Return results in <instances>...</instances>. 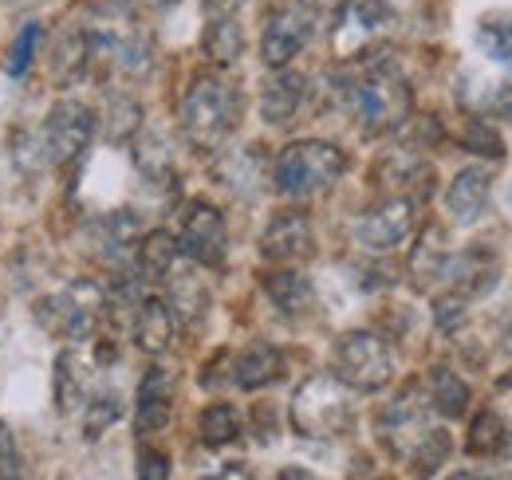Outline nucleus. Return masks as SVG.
<instances>
[{"instance_id": "ea45409f", "label": "nucleus", "mask_w": 512, "mask_h": 480, "mask_svg": "<svg viewBox=\"0 0 512 480\" xmlns=\"http://www.w3.org/2000/svg\"><path fill=\"white\" fill-rule=\"evenodd\" d=\"M493 107H497V111L512 122V71L501 79V83H497V99H493Z\"/></svg>"}, {"instance_id": "9b49d317", "label": "nucleus", "mask_w": 512, "mask_h": 480, "mask_svg": "<svg viewBox=\"0 0 512 480\" xmlns=\"http://www.w3.org/2000/svg\"><path fill=\"white\" fill-rule=\"evenodd\" d=\"M410 229H414V201L410 197H386L359 217L355 237L375 252H386V248H398L410 237Z\"/></svg>"}, {"instance_id": "9d476101", "label": "nucleus", "mask_w": 512, "mask_h": 480, "mask_svg": "<svg viewBox=\"0 0 512 480\" xmlns=\"http://www.w3.org/2000/svg\"><path fill=\"white\" fill-rule=\"evenodd\" d=\"M312 36H316V28H312V20L296 4L292 8H280V12L268 16V24L260 32V60L268 63L272 71H280V67H288V63L308 48Z\"/></svg>"}, {"instance_id": "f8f14e48", "label": "nucleus", "mask_w": 512, "mask_h": 480, "mask_svg": "<svg viewBox=\"0 0 512 480\" xmlns=\"http://www.w3.org/2000/svg\"><path fill=\"white\" fill-rule=\"evenodd\" d=\"M260 252L264 260H304L316 252V233L312 221L304 213H276L260 237Z\"/></svg>"}, {"instance_id": "f03ea898", "label": "nucleus", "mask_w": 512, "mask_h": 480, "mask_svg": "<svg viewBox=\"0 0 512 480\" xmlns=\"http://www.w3.org/2000/svg\"><path fill=\"white\" fill-rule=\"evenodd\" d=\"M351 111L367 134H390L414 111V91L394 63H371L351 87Z\"/></svg>"}, {"instance_id": "c03bdc74", "label": "nucleus", "mask_w": 512, "mask_h": 480, "mask_svg": "<svg viewBox=\"0 0 512 480\" xmlns=\"http://www.w3.org/2000/svg\"><path fill=\"white\" fill-rule=\"evenodd\" d=\"M449 480H493V477H481V473H453Z\"/></svg>"}, {"instance_id": "7c9ffc66", "label": "nucleus", "mask_w": 512, "mask_h": 480, "mask_svg": "<svg viewBox=\"0 0 512 480\" xmlns=\"http://www.w3.org/2000/svg\"><path fill=\"white\" fill-rule=\"evenodd\" d=\"M87 56H91L87 32H83V28L67 32L64 40L56 44V79H60V83H71V79H79V75H83V63H87Z\"/></svg>"}, {"instance_id": "0eeeda50", "label": "nucleus", "mask_w": 512, "mask_h": 480, "mask_svg": "<svg viewBox=\"0 0 512 480\" xmlns=\"http://www.w3.org/2000/svg\"><path fill=\"white\" fill-rule=\"evenodd\" d=\"M103 307H107V296H103L99 284L75 280V284H67L60 296L40 303L36 311H40V323H44L48 331H56V335H64V339H87V335L95 331Z\"/></svg>"}, {"instance_id": "58836bf2", "label": "nucleus", "mask_w": 512, "mask_h": 480, "mask_svg": "<svg viewBox=\"0 0 512 480\" xmlns=\"http://www.w3.org/2000/svg\"><path fill=\"white\" fill-rule=\"evenodd\" d=\"M170 477V457L158 449H142L138 453V480H166Z\"/></svg>"}, {"instance_id": "c85d7f7f", "label": "nucleus", "mask_w": 512, "mask_h": 480, "mask_svg": "<svg viewBox=\"0 0 512 480\" xmlns=\"http://www.w3.org/2000/svg\"><path fill=\"white\" fill-rule=\"evenodd\" d=\"M237 433H241V418H237L233 406L217 402V406H205V410H201V441H205L209 449H221V445L237 441Z\"/></svg>"}, {"instance_id": "de8ad7c7", "label": "nucleus", "mask_w": 512, "mask_h": 480, "mask_svg": "<svg viewBox=\"0 0 512 480\" xmlns=\"http://www.w3.org/2000/svg\"><path fill=\"white\" fill-rule=\"evenodd\" d=\"M12 4H24V0H12Z\"/></svg>"}, {"instance_id": "f3484780", "label": "nucleus", "mask_w": 512, "mask_h": 480, "mask_svg": "<svg viewBox=\"0 0 512 480\" xmlns=\"http://www.w3.org/2000/svg\"><path fill=\"white\" fill-rule=\"evenodd\" d=\"M174 311L170 303L162 300H142L134 307V347L146 351V355H162L170 343H174Z\"/></svg>"}, {"instance_id": "20e7f679", "label": "nucleus", "mask_w": 512, "mask_h": 480, "mask_svg": "<svg viewBox=\"0 0 512 480\" xmlns=\"http://www.w3.org/2000/svg\"><path fill=\"white\" fill-rule=\"evenodd\" d=\"M355 421V406H351V394L339 378L331 374H316L308 378L296 398H292V425L300 437H312V441H331V437H343Z\"/></svg>"}, {"instance_id": "a18cd8bd", "label": "nucleus", "mask_w": 512, "mask_h": 480, "mask_svg": "<svg viewBox=\"0 0 512 480\" xmlns=\"http://www.w3.org/2000/svg\"><path fill=\"white\" fill-rule=\"evenodd\" d=\"M505 449H509V457H512V433H505Z\"/></svg>"}, {"instance_id": "7ed1b4c3", "label": "nucleus", "mask_w": 512, "mask_h": 480, "mask_svg": "<svg viewBox=\"0 0 512 480\" xmlns=\"http://www.w3.org/2000/svg\"><path fill=\"white\" fill-rule=\"evenodd\" d=\"M343 170H347V158L339 146L320 142V138H304V142H292L280 150V158L272 166V181L288 197H312V193L331 189Z\"/></svg>"}, {"instance_id": "4c0bfd02", "label": "nucleus", "mask_w": 512, "mask_h": 480, "mask_svg": "<svg viewBox=\"0 0 512 480\" xmlns=\"http://www.w3.org/2000/svg\"><path fill=\"white\" fill-rule=\"evenodd\" d=\"M0 480H20V449L4 421H0Z\"/></svg>"}, {"instance_id": "393cba45", "label": "nucleus", "mask_w": 512, "mask_h": 480, "mask_svg": "<svg viewBox=\"0 0 512 480\" xmlns=\"http://www.w3.org/2000/svg\"><path fill=\"white\" fill-rule=\"evenodd\" d=\"M182 260V248L170 233H150V237L138 240V268L150 276V280H166V272Z\"/></svg>"}, {"instance_id": "f257e3e1", "label": "nucleus", "mask_w": 512, "mask_h": 480, "mask_svg": "<svg viewBox=\"0 0 512 480\" xmlns=\"http://www.w3.org/2000/svg\"><path fill=\"white\" fill-rule=\"evenodd\" d=\"M241 119V91L221 75H197L182 99V130L197 150H217Z\"/></svg>"}, {"instance_id": "412c9836", "label": "nucleus", "mask_w": 512, "mask_h": 480, "mask_svg": "<svg viewBox=\"0 0 512 480\" xmlns=\"http://www.w3.org/2000/svg\"><path fill=\"white\" fill-rule=\"evenodd\" d=\"M166 280H170V311L174 315H182L186 323H197L201 315H205V307H209V292H205V284L197 280V272H193L190 264H174L170 272H166Z\"/></svg>"}, {"instance_id": "a19ab883", "label": "nucleus", "mask_w": 512, "mask_h": 480, "mask_svg": "<svg viewBox=\"0 0 512 480\" xmlns=\"http://www.w3.org/2000/svg\"><path fill=\"white\" fill-rule=\"evenodd\" d=\"M205 480H256V477H253V469H245V465H225L221 473H213V477H205Z\"/></svg>"}, {"instance_id": "6ab92c4d", "label": "nucleus", "mask_w": 512, "mask_h": 480, "mask_svg": "<svg viewBox=\"0 0 512 480\" xmlns=\"http://www.w3.org/2000/svg\"><path fill=\"white\" fill-rule=\"evenodd\" d=\"M201 48L205 56L217 63V67H233L245 52V32H241V20L237 16H209L205 24V36H201Z\"/></svg>"}, {"instance_id": "39448f33", "label": "nucleus", "mask_w": 512, "mask_h": 480, "mask_svg": "<svg viewBox=\"0 0 512 480\" xmlns=\"http://www.w3.org/2000/svg\"><path fill=\"white\" fill-rule=\"evenodd\" d=\"M335 378L347 386V390H363V394H375L383 390L386 382L394 378V355L375 331H347L335 339Z\"/></svg>"}, {"instance_id": "37998d69", "label": "nucleus", "mask_w": 512, "mask_h": 480, "mask_svg": "<svg viewBox=\"0 0 512 480\" xmlns=\"http://www.w3.org/2000/svg\"><path fill=\"white\" fill-rule=\"evenodd\" d=\"M501 347H505V355H512V319L505 323V331H501Z\"/></svg>"}, {"instance_id": "2f4dec72", "label": "nucleus", "mask_w": 512, "mask_h": 480, "mask_svg": "<svg viewBox=\"0 0 512 480\" xmlns=\"http://www.w3.org/2000/svg\"><path fill=\"white\" fill-rule=\"evenodd\" d=\"M461 146L469 154H481V158H493V162L505 158V142H501L497 126H489V122H469L465 134H461Z\"/></svg>"}, {"instance_id": "aec40b11", "label": "nucleus", "mask_w": 512, "mask_h": 480, "mask_svg": "<svg viewBox=\"0 0 512 480\" xmlns=\"http://www.w3.org/2000/svg\"><path fill=\"white\" fill-rule=\"evenodd\" d=\"M264 292H268V300L276 303L284 315H304L316 303L312 280L300 276V272H292V268H280V272L264 276Z\"/></svg>"}, {"instance_id": "a878e982", "label": "nucleus", "mask_w": 512, "mask_h": 480, "mask_svg": "<svg viewBox=\"0 0 512 480\" xmlns=\"http://www.w3.org/2000/svg\"><path fill=\"white\" fill-rule=\"evenodd\" d=\"M449 449H453V445H449L446 429H426V433L414 441V449L406 453L410 473H414V477H434L449 461Z\"/></svg>"}, {"instance_id": "bb28decb", "label": "nucleus", "mask_w": 512, "mask_h": 480, "mask_svg": "<svg viewBox=\"0 0 512 480\" xmlns=\"http://www.w3.org/2000/svg\"><path fill=\"white\" fill-rule=\"evenodd\" d=\"M430 406L438 410V414H446V418H461L465 410H469V386L446 370V366H438L434 374H430Z\"/></svg>"}, {"instance_id": "5701e85b", "label": "nucleus", "mask_w": 512, "mask_h": 480, "mask_svg": "<svg viewBox=\"0 0 512 480\" xmlns=\"http://www.w3.org/2000/svg\"><path fill=\"white\" fill-rule=\"evenodd\" d=\"M138 240H142V229L134 213H111L99 221V252L115 264L130 252H138Z\"/></svg>"}, {"instance_id": "e433bc0d", "label": "nucleus", "mask_w": 512, "mask_h": 480, "mask_svg": "<svg viewBox=\"0 0 512 480\" xmlns=\"http://www.w3.org/2000/svg\"><path fill=\"white\" fill-rule=\"evenodd\" d=\"M296 8L312 20V28H327V24H335L343 16L347 0H296Z\"/></svg>"}, {"instance_id": "f704fd0d", "label": "nucleus", "mask_w": 512, "mask_h": 480, "mask_svg": "<svg viewBox=\"0 0 512 480\" xmlns=\"http://www.w3.org/2000/svg\"><path fill=\"white\" fill-rule=\"evenodd\" d=\"M40 36H44V28L40 24H28L20 36H16V44H12V56H8V75H24L32 60H36V48H40Z\"/></svg>"}, {"instance_id": "6e6552de", "label": "nucleus", "mask_w": 512, "mask_h": 480, "mask_svg": "<svg viewBox=\"0 0 512 480\" xmlns=\"http://www.w3.org/2000/svg\"><path fill=\"white\" fill-rule=\"evenodd\" d=\"M95 138V111L64 99L52 107V115L44 119L40 130V154L52 162V166H67L71 158H79L87 150V142Z\"/></svg>"}, {"instance_id": "a211bd4d", "label": "nucleus", "mask_w": 512, "mask_h": 480, "mask_svg": "<svg viewBox=\"0 0 512 480\" xmlns=\"http://www.w3.org/2000/svg\"><path fill=\"white\" fill-rule=\"evenodd\" d=\"M280 378H284V355L268 343H253L233 359V382L241 390H260V386H272Z\"/></svg>"}, {"instance_id": "1a4fd4ad", "label": "nucleus", "mask_w": 512, "mask_h": 480, "mask_svg": "<svg viewBox=\"0 0 512 480\" xmlns=\"http://www.w3.org/2000/svg\"><path fill=\"white\" fill-rule=\"evenodd\" d=\"M186 260L201 264V268H221L225 264V248H229V233H225V217L221 209H213L209 201H193L182 221V244Z\"/></svg>"}, {"instance_id": "c9c22d12", "label": "nucleus", "mask_w": 512, "mask_h": 480, "mask_svg": "<svg viewBox=\"0 0 512 480\" xmlns=\"http://www.w3.org/2000/svg\"><path fill=\"white\" fill-rule=\"evenodd\" d=\"M465 319H469V300H465V296L446 292V296H438V300H434V323H438V331L453 335Z\"/></svg>"}, {"instance_id": "c756f323", "label": "nucleus", "mask_w": 512, "mask_h": 480, "mask_svg": "<svg viewBox=\"0 0 512 480\" xmlns=\"http://www.w3.org/2000/svg\"><path fill=\"white\" fill-rule=\"evenodd\" d=\"M505 449V418L497 410H481L477 418L469 421V453L489 457Z\"/></svg>"}, {"instance_id": "423d86ee", "label": "nucleus", "mask_w": 512, "mask_h": 480, "mask_svg": "<svg viewBox=\"0 0 512 480\" xmlns=\"http://www.w3.org/2000/svg\"><path fill=\"white\" fill-rule=\"evenodd\" d=\"M398 12L386 0H347L343 16L331 24V40H335V56L339 60H355L363 52H371L383 36L394 32Z\"/></svg>"}, {"instance_id": "473e14b6", "label": "nucleus", "mask_w": 512, "mask_h": 480, "mask_svg": "<svg viewBox=\"0 0 512 480\" xmlns=\"http://www.w3.org/2000/svg\"><path fill=\"white\" fill-rule=\"evenodd\" d=\"M123 418V406H119V398L115 394H103V398H95L91 406H87V418H83V433H87V441H99L115 421Z\"/></svg>"}, {"instance_id": "4468645a", "label": "nucleus", "mask_w": 512, "mask_h": 480, "mask_svg": "<svg viewBox=\"0 0 512 480\" xmlns=\"http://www.w3.org/2000/svg\"><path fill=\"white\" fill-rule=\"evenodd\" d=\"M170 406H174V374L166 366H150L138 386V433H158L170 425Z\"/></svg>"}, {"instance_id": "79ce46f5", "label": "nucleus", "mask_w": 512, "mask_h": 480, "mask_svg": "<svg viewBox=\"0 0 512 480\" xmlns=\"http://www.w3.org/2000/svg\"><path fill=\"white\" fill-rule=\"evenodd\" d=\"M276 480H316L308 469H300V465H288V469H280L276 473Z\"/></svg>"}, {"instance_id": "ddd939ff", "label": "nucleus", "mask_w": 512, "mask_h": 480, "mask_svg": "<svg viewBox=\"0 0 512 480\" xmlns=\"http://www.w3.org/2000/svg\"><path fill=\"white\" fill-rule=\"evenodd\" d=\"M497 272H501L497 252L485 248V244H473V248L449 256V268H446V276L453 280V292L465 296V300L469 296H485L497 284Z\"/></svg>"}, {"instance_id": "2eb2a0df", "label": "nucleus", "mask_w": 512, "mask_h": 480, "mask_svg": "<svg viewBox=\"0 0 512 480\" xmlns=\"http://www.w3.org/2000/svg\"><path fill=\"white\" fill-rule=\"evenodd\" d=\"M304 95H308V79L288 71V67H280L260 91V115L272 126H284V122L296 119V111L304 107Z\"/></svg>"}, {"instance_id": "b1692460", "label": "nucleus", "mask_w": 512, "mask_h": 480, "mask_svg": "<svg viewBox=\"0 0 512 480\" xmlns=\"http://www.w3.org/2000/svg\"><path fill=\"white\" fill-rule=\"evenodd\" d=\"M56 406H60V414H75L79 406H83V390H87V370H83V362L75 351H60V359H56Z\"/></svg>"}, {"instance_id": "72a5a7b5", "label": "nucleus", "mask_w": 512, "mask_h": 480, "mask_svg": "<svg viewBox=\"0 0 512 480\" xmlns=\"http://www.w3.org/2000/svg\"><path fill=\"white\" fill-rule=\"evenodd\" d=\"M107 119H111V138H115V142H123V138H130V134L138 130L142 111H138V103H134V99H127V95H115V99H111Z\"/></svg>"}, {"instance_id": "cd10ccee", "label": "nucleus", "mask_w": 512, "mask_h": 480, "mask_svg": "<svg viewBox=\"0 0 512 480\" xmlns=\"http://www.w3.org/2000/svg\"><path fill=\"white\" fill-rule=\"evenodd\" d=\"M477 48L497 63L512 60V16L509 12H493L477 24Z\"/></svg>"}, {"instance_id": "dca6fc26", "label": "nucleus", "mask_w": 512, "mask_h": 480, "mask_svg": "<svg viewBox=\"0 0 512 480\" xmlns=\"http://www.w3.org/2000/svg\"><path fill=\"white\" fill-rule=\"evenodd\" d=\"M489 197H493V178H489V170H477V166H473V170H461L457 178L449 181L446 209L461 225H473V221L485 217Z\"/></svg>"}, {"instance_id": "4be33fe9", "label": "nucleus", "mask_w": 512, "mask_h": 480, "mask_svg": "<svg viewBox=\"0 0 512 480\" xmlns=\"http://www.w3.org/2000/svg\"><path fill=\"white\" fill-rule=\"evenodd\" d=\"M446 268H449V252L442 229H426L422 240H418V248L410 252V280H414V288L438 284L446 276Z\"/></svg>"}, {"instance_id": "49530a36", "label": "nucleus", "mask_w": 512, "mask_h": 480, "mask_svg": "<svg viewBox=\"0 0 512 480\" xmlns=\"http://www.w3.org/2000/svg\"><path fill=\"white\" fill-rule=\"evenodd\" d=\"M150 4H174V0H150Z\"/></svg>"}]
</instances>
